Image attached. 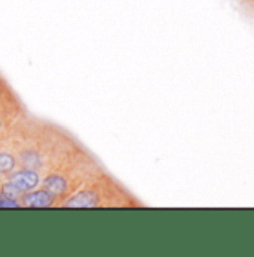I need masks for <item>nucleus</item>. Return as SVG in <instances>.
I'll use <instances>...</instances> for the list:
<instances>
[{"mask_svg":"<svg viewBox=\"0 0 254 257\" xmlns=\"http://www.w3.org/2000/svg\"><path fill=\"white\" fill-rule=\"evenodd\" d=\"M12 184H15L21 192H30L39 184V175L33 169L20 171L12 175Z\"/></svg>","mask_w":254,"mask_h":257,"instance_id":"nucleus-1","label":"nucleus"},{"mask_svg":"<svg viewBox=\"0 0 254 257\" xmlns=\"http://www.w3.org/2000/svg\"><path fill=\"white\" fill-rule=\"evenodd\" d=\"M21 160H23V163H24V166L26 168H30V169H35V168H38L39 166V156H38V153L36 151H26V153H23L21 154Z\"/></svg>","mask_w":254,"mask_h":257,"instance_id":"nucleus-5","label":"nucleus"},{"mask_svg":"<svg viewBox=\"0 0 254 257\" xmlns=\"http://www.w3.org/2000/svg\"><path fill=\"white\" fill-rule=\"evenodd\" d=\"M20 193H23L15 184H6L5 187H3V194L5 196H8V197H15V196H18Z\"/></svg>","mask_w":254,"mask_h":257,"instance_id":"nucleus-7","label":"nucleus"},{"mask_svg":"<svg viewBox=\"0 0 254 257\" xmlns=\"http://www.w3.org/2000/svg\"><path fill=\"white\" fill-rule=\"evenodd\" d=\"M51 197L53 194L45 190L30 193L24 196V205L32 206V208H42V206H50L51 205Z\"/></svg>","mask_w":254,"mask_h":257,"instance_id":"nucleus-2","label":"nucleus"},{"mask_svg":"<svg viewBox=\"0 0 254 257\" xmlns=\"http://www.w3.org/2000/svg\"><path fill=\"white\" fill-rule=\"evenodd\" d=\"M67 206H75V208H88V206H96L97 199L93 192H82L78 196L72 197L67 203Z\"/></svg>","mask_w":254,"mask_h":257,"instance_id":"nucleus-3","label":"nucleus"},{"mask_svg":"<svg viewBox=\"0 0 254 257\" xmlns=\"http://www.w3.org/2000/svg\"><path fill=\"white\" fill-rule=\"evenodd\" d=\"M6 206H18V203L15 202L14 197H8V196H3L0 197V208H6Z\"/></svg>","mask_w":254,"mask_h":257,"instance_id":"nucleus-8","label":"nucleus"},{"mask_svg":"<svg viewBox=\"0 0 254 257\" xmlns=\"http://www.w3.org/2000/svg\"><path fill=\"white\" fill-rule=\"evenodd\" d=\"M15 166V159L9 153H2L0 154V171L2 172H9Z\"/></svg>","mask_w":254,"mask_h":257,"instance_id":"nucleus-6","label":"nucleus"},{"mask_svg":"<svg viewBox=\"0 0 254 257\" xmlns=\"http://www.w3.org/2000/svg\"><path fill=\"white\" fill-rule=\"evenodd\" d=\"M44 184L51 194H63L67 190V183L62 175H50L45 178Z\"/></svg>","mask_w":254,"mask_h":257,"instance_id":"nucleus-4","label":"nucleus"}]
</instances>
